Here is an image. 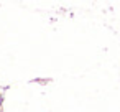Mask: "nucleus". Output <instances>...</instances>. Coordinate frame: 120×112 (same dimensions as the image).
<instances>
[{"label": "nucleus", "instance_id": "obj_1", "mask_svg": "<svg viewBox=\"0 0 120 112\" xmlns=\"http://www.w3.org/2000/svg\"><path fill=\"white\" fill-rule=\"evenodd\" d=\"M0 105H2V99H0Z\"/></svg>", "mask_w": 120, "mask_h": 112}]
</instances>
